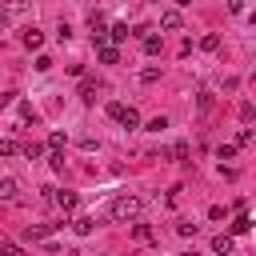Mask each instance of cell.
<instances>
[{
	"instance_id": "cell-28",
	"label": "cell",
	"mask_w": 256,
	"mask_h": 256,
	"mask_svg": "<svg viewBox=\"0 0 256 256\" xmlns=\"http://www.w3.org/2000/svg\"><path fill=\"white\" fill-rule=\"evenodd\" d=\"M180 256H200V252H180Z\"/></svg>"
},
{
	"instance_id": "cell-1",
	"label": "cell",
	"mask_w": 256,
	"mask_h": 256,
	"mask_svg": "<svg viewBox=\"0 0 256 256\" xmlns=\"http://www.w3.org/2000/svg\"><path fill=\"white\" fill-rule=\"evenodd\" d=\"M108 212H112V220H136L140 216V200L136 196H116Z\"/></svg>"
},
{
	"instance_id": "cell-24",
	"label": "cell",
	"mask_w": 256,
	"mask_h": 256,
	"mask_svg": "<svg viewBox=\"0 0 256 256\" xmlns=\"http://www.w3.org/2000/svg\"><path fill=\"white\" fill-rule=\"evenodd\" d=\"M172 156H176V160H180V164H188V144H184V140H180V144H176V148H172Z\"/></svg>"
},
{
	"instance_id": "cell-14",
	"label": "cell",
	"mask_w": 256,
	"mask_h": 256,
	"mask_svg": "<svg viewBox=\"0 0 256 256\" xmlns=\"http://www.w3.org/2000/svg\"><path fill=\"white\" fill-rule=\"evenodd\" d=\"M64 144H68V136H64V132H52V136H48V148H52V152H60Z\"/></svg>"
},
{
	"instance_id": "cell-11",
	"label": "cell",
	"mask_w": 256,
	"mask_h": 256,
	"mask_svg": "<svg viewBox=\"0 0 256 256\" xmlns=\"http://www.w3.org/2000/svg\"><path fill=\"white\" fill-rule=\"evenodd\" d=\"M24 156H28V160H40V156H44V144L28 140V144H24Z\"/></svg>"
},
{
	"instance_id": "cell-12",
	"label": "cell",
	"mask_w": 256,
	"mask_h": 256,
	"mask_svg": "<svg viewBox=\"0 0 256 256\" xmlns=\"http://www.w3.org/2000/svg\"><path fill=\"white\" fill-rule=\"evenodd\" d=\"M0 256H24V248L12 244V240H0Z\"/></svg>"
},
{
	"instance_id": "cell-23",
	"label": "cell",
	"mask_w": 256,
	"mask_h": 256,
	"mask_svg": "<svg viewBox=\"0 0 256 256\" xmlns=\"http://www.w3.org/2000/svg\"><path fill=\"white\" fill-rule=\"evenodd\" d=\"M168 128V116H156V120H148V132H164Z\"/></svg>"
},
{
	"instance_id": "cell-18",
	"label": "cell",
	"mask_w": 256,
	"mask_h": 256,
	"mask_svg": "<svg viewBox=\"0 0 256 256\" xmlns=\"http://www.w3.org/2000/svg\"><path fill=\"white\" fill-rule=\"evenodd\" d=\"M108 36H112L116 44H120V40H128V24H112V32H108Z\"/></svg>"
},
{
	"instance_id": "cell-7",
	"label": "cell",
	"mask_w": 256,
	"mask_h": 256,
	"mask_svg": "<svg viewBox=\"0 0 256 256\" xmlns=\"http://www.w3.org/2000/svg\"><path fill=\"white\" fill-rule=\"evenodd\" d=\"M80 100H84V104L96 100V80H84V84H80Z\"/></svg>"
},
{
	"instance_id": "cell-20",
	"label": "cell",
	"mask_w": 256,
	"mask_h": 256,
	"mask_svg": "<svg viewBox=\"0 0 256 256\" xmlns=\"http://www.w3.org/2000/svg\"><path fill=\"white\" fill-rule=\"evenodd\" d=\"M144 52L156 56V52H160V36H144Z\"/></svg>"
},
{
	"instance_id": "cell-17",
	"label": "cell",
	"mask_w": 256,
	"mask_h": 256,
	"mask_svg": "<svg viewBox=\"0 0 256 256\" xmlns=\"http://www.w3.org/2000/svg\"><path fill=\"white\" fill-rule=\"evenodd\" d=\"M160 24H164V28H180V12H164Z\"/></svg>"
},
{
	"instance_id": "cell-6",
	"label": "cell",
	"mask_w": 256,
	"mask_h": 256,
	"mask_svg": "<svg viewBox=\"0 0 256 256\" xmlns=\"http://www.w3.org/2000/svg\"><path fill=\"white\" fill-rule=\"evenodd\" d=\"M20 40H24V48H40V44H44V32H40V28H28Z\"/></svg>"
},
{
	"instance_id": "cell-2",
	"label": "cell",
	"mask_w": 256,
	"mask_h": 256,
	"mask_svg": "<svg viewBox=\"0 0 256 256\" xmlns=\"http://www.w3.org/2000/svg\"><path fill=\"white\" fill-rule=\"evenodd\" d=\"M116 124L132 132V128H140V112H136V108H124V104H120V112H116Z\"/></svg>"
},
{
	"instance_id": "cell-3",
	"label": "cell",
	"mask_w": 256,
	"mask_h": 256,
	"mask_svg": "<svg viewBox=\"0 0 256 256\" xmlns=\"http://www.w3.org/2000/svg\"><path fill=\"white\" fill-rule=\"evenodd\" d=\"M96 56H100V64H116V60H120L116 44H108V40H104V44H96Z\"/></svg>"
},
{
	"instance_id": "cell-8",
	"label": "cell",
	"mask_w": 256,
	"mask_h": 256,
	"mask_svg": "<svg viewBox=\"0 0 256 256\" xmlns=\"http://www.w3.org/2000/svg\"><path fill=\"white\" fill-rule=\"evenodd\" d=\"M56 204H60L64 212H72V208H76V192H56Z\"/></svg>"
},
{
	"instance_id": "cell-22",
	"label": "cell",
	"mask_w": 256,
	"mask_h": 256,
	"mask_svg": "<svg viewBox=\"0 0 256 256\" xmlns=\"http://www.w3.org/2000/svg\"><path fill=\"white\" fill-rule=\"evenodd\" d=\"M196 104H200V112H208L212 108V92H196Z\"/></svg>"
},
{
	"instance_id": "cell-21",
	"label": "cell",
	"mask_w": 256,
	"mask_h": 256,
	"mask_svg": "<svg viewBox=\"0 0 256 256\" xmlns=\"http://www.w3.org/2000/svg\"><path fill=\"white\" fill-rule=\"evenodd\" d=\"M56 36H60V40H72V24L60 20V24H56Z\"/></svg>"
},
{
	"instance_id": "cell-5",
	"label": "cell",
	"mask_w": 256,
	"mask_h": 256,
	"mask_svg": "<svg viewBox=\"0 0 256 256\" xmlns=\"http://www.w3.org/2000/svg\"><path fill=\"white\" fill-rule=\"evenodd\" d=\"M48 232H52V224H28L24 240H48Z\"/></svg>"
},
{
	"instance_id": "cell-19",
	"label": "cell",
	"mask_w": 256,
	"mask_h": 256,
	"mask_svg": "<svg viewBox=\"0 0 256 256\" xmlns=\"http://www.w3.org/2000/svg\"><path fill=\"white\" fill-rule=\"evenodd\" d=\"M200 48H208V52H216V48H220V36H216V32H208V36L200 40Z\"/></svg>"
},
{
	"instance_id": "cell-16",
	"label": "cell",
	"mask_w": 256,
	"mask_h": 256,
	"mask_svg": "<svg viewBox=\"0 0 256 256\" xmlns=\"http://www.w3.org/2000/svg\"><path fill=\"white\" fill-rule=\"evenodd\" d=\"M196 228H200V224H192V220H180V224H176V232H180L184 240H188V236H196Z\"/></svg>"
},
{
	"instance_id": "cell-15",
	"label": "cell",
	"mask_w": 256,
	"mask_h": 256,
	"mask_svg": "<svg viewBox=\"0 0 256 256\" xmlns=\"http://www.w3.org/2000/svg\"><path fill=\"white\" fill-rule=\"evenodd\" d=\"M248 228H252L248 216H236V220H232V236H240V232H248Z\"/></svg>"
},
{
	"instance_id": "cell-13",
	"label": "cell",
	"mask_w": 256,
	"mask_h": 256,
	"mask_svg": "<svg viewBox=\"0 0 256 256\" xmlns=\"http://www.w3.org/2000/svg\"><path fill=\"white\" fill-rule=\"evenodd\" d=\"M140 80H144V84H156V80H160V68H156V64H148V68L140 72Z\"/></svg>"
},
{
	"instance_id": "cell-9",
	"label": "cell",
	"mask_w": 256,
	"mask_h": 256,
	"mask_svg": "<svg viewBox=\"0 0 256 256\" xmlns=\"http://www.w3.org/2000/svg\"><path fill=\"white\" fill-rule=\"evenodd\" d=\"M72 228H76V236H88V232L96 228V220H92V216H80V220H76Z\"/></svg>"
},
{
	"instance_id": "cell-27",
	"label": "cell",
	"mask_w": 256,
	"mask_h": 256,
	"mask_svg": "<svg viewBox=\"0 0 256 256\" xmlns=\"http://www.w3.org/2000/svg\"><path fill=\"white\" fill-rule=\"evenodd\" d=\"M4 28H8V12H0V32H4Z\"/></svg>"
},
{
	"instance_id": "cell-10",
	"label": "cell",
	"mask_w": 256,
	"mask_h": 256,
	"mask_svg": "<svg viewBox=\"0 0 256 256\" xmlns=\"http://www.w3.org/2000/svg\"><path fill=\"white\" fill-rule=\"evenodd\" d=\"M12 196H16V180L4 176V180H0V200H12Z\"/></svg>"
},
{
	"instance_id": "cell-4",
	"label": "cell",
	"mask_w": 256,
	"mask_h": 256,
	"mask_svg": "<svg viewBox=\"0 0 256 256\" xmlns=\"http://www.w3.org/2000/svg\"><path fill=\"white\" fill-rule=\"evenodd\" d=\"M212 252H216V256H232V236H228V232L212 236Z\"/></svg>"
},
{
	"instance_id": "cell-26",
	"label": "cell",
	"mask_w": 256,
	"mask_h": 256,
	"mask_svg": "<svg viewBox=\"0 0 256 256\" xmlns=\"http://www.w3.org/2000/svg\"><path fill=\"white\" fill-rule=\"evenodd\" d=\"M12 152H16V144L12 140H0V156H12Z\"/></svg>"
},
{
	"instance_id": "cell-25",
	"label": "cell",
	"mask_w": 256,
	"mask_h": 256,
	"mask_svg": "<svg viewBox=\"0 0 256 256\" xmlns=\"http://www.w3.org/2000/svg\"><path fill=\"white\" fill-rule=\"evenodd\" d=\"M252 116H256V108H252V104H240V120H244V124H248V120H252Z\"/></svg>"
},
{
	"instance_id": "cell-29",
	"label": "cell",
	"mask_w": 256,
	"mask_h": 256,
	"mask_svg": "<svg viewBox=\"0 0 256 256\" xmlns=\"http://www.w3.org/2000/svg\"><path fill=\"white\" fill-rule=\"evenodd\" d=\"M176 4H192V0H176Z\"/></svg>"
}]
</instances>
